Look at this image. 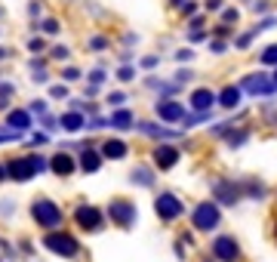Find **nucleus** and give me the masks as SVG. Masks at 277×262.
<instances>
[{"mask_svg":"<svg viewBox=\"0 0 277 262\" xmlns=\"http://www.w3.org/2000/svg\"><path fill=\"white\" fill-rule=\"evenodd\" d=\"M46 170V161L37 154H28V157H16V161H9L6 164V176L13 179V182H28L31 176H37Z\"/></svg>","mask_w":277,"mask_h":262,"instance_id":"1","label":"nucleus"},{"mask_svg":"<svg viewBox=\"0 0 277 262\" xmlns=\"http://www.w3.org/2000/svg\"><path fill=\"white\" fill-rule=\"evenodd\" d=\"M31 216H34V222H37L40 229H55V225H62V210L46 198L31 204Z\"/></svg>","mask_w":277,"mask_h":262,"instance_id":"2","label":"nucleus"},{"mask_svg":"<svg viewBox=\"0 0 277 262\" xmlns=\"http://www.w3.org/2000/svg\"><path fill=\"white\" fill-rule=\"evenodd\" d=\"M43 247L50 250V253H55V256H65V259H71V256L80 253V244L74 241L71 234H65V232H53V234H46V237H43Z\"/></svg>","mask_w":277,"mask_h":262,"instance_id":"3","label":"nucleus"},{"mask_svg":"<svg viewBox=\"0 0 277 262\" xmlns=\"http://www.w3.org/2000/svg\"><path fill=\"white\" fill-rule=\"evenodd\" d=\"M191 222H194V229H197V232H213L216 225L222 222V213H219V207H216V204L203 201V204H197V210H194Z\"/></svg>","mask_w":277,"mask_h":262,"instance_id":"4","label":"nucleus"},{"mask_svg":"<svg viewBox=\"0 0 277 262\" xmlns=\"http://www.w3.org/2000/svg\"><path fill=\"white\" fill-rule=\"evenodd\" d=\"M108 219L117 222L120 229H133L136 219H138V210H136V204H130V201H111L108 204Z\"/></svg>","mask_w":277,"mask_h":262,"instance_id":"5","label":"nucleus"},{"mask_svg":"<svg viewBox=\"0 0 277 262\" xmlns=\"http://www.w3.org/2000/svg\"><path fill=\"white\" fill-rule=\"evenodd\" d=\"M154 210H157V216H160V219H164V222H172V219H179V216H182V201L176 198V195H160L157 201H154Z\"/></svg>","mask_w":277,"mask_h":262,"instance_id":"6","label":"nucleus"},{"mask_svg":"<svg viewBox=\"0 0 277 262\" xmlns=\"http://www.w3.org/2000/svg\"><path fill=\"white\" fill-rule=\"evenodd\" d=\"M213 256L222 259V262H237L240 247H237L234 237H216V241H213Z\"/></svg>","mask_w":277,"mask_h":262,"instance_id":"7","label":"nucleus"},{"mask_svg":"<svg viewBox=\"0 0 277 262\" xmlns=\"http://www.w3.org/2000/svg\"><path fill=\"white\" fill-rule=\"evenodd\" d=\"M74 219H77V225H80L83 232H99V229H102V213H99L96 207H77Z\"/></svg>","mask_w":277,"mask_h":262,"instance_id":"8","label":"nucleus"},{"mask_svg":"<svg viewBox=\"0 0 277 262\" xmlns=\"http://www.w3.org/2000/svg\"><path fill=\"white\" fill-rule=\"evenodd\" d=\"M274 81H268L265 74H249L247 81H244V89H249V93H256V96H271L274 93Z\"/></svg>","mask_w":277,"mask_h":262,"instance_id":"9","label":"nucleus"},{"mask_svg":"<svg viewBox=\"0 0 277 262\" xmlns=\"http://www.w3.org/2000/svg\"><path fill=\"white\" fill-rule=\"evenodd\" d=\"M157 115H160V120L176 123V120L185 117V108L179 105V102H172V99H160V102H157Z\"/></svg>","mask_w":277,"mask_h":262,"instance_id":"10","label":"nucleus"},{"mask_svg":"<svg viewBox=\"0 0 277 262\" xmlns=\"http://www.w3.org/2000/svg\"><path fill=\"white\" fill-rule=\"evenodd\" d=\"M179 148H172V145H160V148H154V164L160 167V170H169V167H176L179 164Z\"/></svg>","mask_w":277,"mask_h":262,"instance_id":"11","label":"nucleus"},{"mask_svg":"<svg viewBox=\"0 0 277 262\" xmlns=\"http://www.w3.org/2000/svg\"><path fill=\"white\" fill-rule=\"evenodd\" d=\"M50 167H53V173H55V176H71V173H74V157L59 151V154H55L53 161H50Z\"/></svg>","mask_w":277,"mask_h":262,"instance_id":"12","label":"nucleus"},{"mask_svg":"<svg viewBox=\"0 0 277 262\" xmlns=\"http://www.w3.org/2000/svg\"><path fill=\"white\" fill-rule=\"evenodd\" d=\"M216 198L222 204H237L240 201V188L231 185V182H216Z\"/></svg>","mask_w":277,"mask_h":262,"instance_id":"13","label":"nucleus"},{"mask_svg":"<svg viewBox=\"0 0 277 262\" xmlns=\"http://www.w3.org/2000/svg\"><path fill=\"white\" fill-rule=\"evenodd\" d=\"M80 167H83V173H99L102 154L96 151V148H83V154H80Z\"/></svg>","mask_w":277,"mask_h":262,"instance_id":"14","label":"nucleus"},{"mask_svg":"<svg viewBox=\"0 0 277 262\" xmlns=\"http://www.w3.org/2000/svg\"><path fill=\"white\" fill-rule=\"evenodd\" d=\"M6 127H9V130H16V133H25V130L31 127L28 111H9V115H6Z\"/></svg>","mask_w":277,"mask_h":262,"instance_id":"15","label":"nucleus"},{"mask_svg":"<svg viewBox=\"0 0 277 262\" xmlns=\"http://www.w3.org/2000/svg\"><path fill=\"white\" fill-rule=\"evenodd\" d=\"M83 123H86V117L80 115V111H68V115H62V117H59V127H62V130H68V133H77L80 127H83Z\"/></svg>","mask_w":277,"mask_h":262,"instance_id":"16","label":"nucleus"},{"mask_svg":"<svg viewBox=\"0 0 277 262\" xmlns=\"http://www.w3.org/2000/svg\"><path fill=\"white\" fill-rule=\"evenodd\" d=\"M136 127L142 130L145 136H154V139H176V133H172V130H164V127H157V123H148V120H138Z\"/></svg>","mask_w":277,"mask_h":262,"instance_id":"17","label":"nucleus"},{"mask_svg":"<svg viewBox=\"0 0 277 262\" xmlns=\"http://www.w3.org/2000/svg\"><path fill=\"white\" fill-rule=\"evenodd\" d=\"M213 102H216V96L210 93V89H194V93H191V105L197 111H210Z\"/></svg>","mask_w":277,"mask_h":262,"instance_id":"18","label":"nucleus"},{"mask_svg":"<svg viewBox=\"0 0 277 262\" xmlns=\"http://www.w3.org/2000/svg\"><path fill=\"white\" fill-rule=\"evenodd\" d=\"M102 154L111 157V161H120V157H126V142H120V139H108L105 145H102Z\"/></svg>","mask_w":277,"mask_h":262,"instance_id":"19","label":"nucleus"},{"mask_svg":"<svg viewBox=\"0 0 277 262\" xmlns=\"http://www.w3.org/2000/svg\"><path fill=\"white\" fill-rule=\"evenodd\" d=\"M130 182H133V185H154V173H151V170H148V167H136L133 170V176H130Z\"/></svg>","mask_w":277,"mask_h":262,"instance_id":"20","label":"nucleus"},{"mask_svg":"<svg viewBox=\"0 0 277 262\" xmlns=\"http://www.w3.org/2000/svg\"><path fill=\"white\" fill-rule=\"evenodd\" d=\"M237 102H240V87H225L222 96H219V105L222 108H234Z\"/></svg>","mask_w":277,"mask_h":262,"instance_id":"21","label":"nucleus"},{"mask_svg":"<svg viewBox=\"0 0 277 262\" xmlns=\"http://www.w3.org/2000/svg\"><path fill=\"white\" fill-rule=\"evenodd\" d=\"M108 123H111L114 130H130V127H133V115H130L126 108H123V111H114Z\"/></svg>","mask_w":277,"mask_h":262,"instance_id":"22","label":"nucleus"},{"mask_svg":"<svg viewBox=\"0 0 277 262\" xmlns=\"http://www.w3.org/2000/svg\"><path fill=\"white\" fill-rule=\"evenodd\" d=\"M247 139H249V133H247V130H240V133H231V136H228V145H231V148H237V145H244Z\"/></svg>","mask_w":277,"mask_h":262,"instance_id":"23","label":"nucleus"},{"mask_svg":"<svg viewBox=\"0 0 277 262\" xmlns=\"http://www.w3.org/2000/svg\"><path fill=\"white\" fill-rule=\"evenodd\" d=\"M262 65H277V43L262 53Z\"/></svg>","mask_w":277,"mask_h":262,"instance_id":"24","label":"nucleus"},{"mask_svg":"<svg viewBox=\"0 0 277 262\" xmlns=\"http://www.w3.org/2000/svg\"><path fill=\"white\" fill-rule=\"evenodd\" d=\"M50 96H53V99H68V87H65V84L53 87V89H50Z\"/></svg>","mask_w":277,"mask_h":262,"instance_id":"25","label":"nucleus"},{"mask_svg":"<svg viewBox=\"0 0 277 262\" xmlns=\"http://www.w3.org/2000/svg\"><path fill=\"white\" fill-rule=\"evenodd\" d=\"M43 31L46 34H59V22H55V19H46L43 22Z\"/></svg>","mask_w":277,"mask_h":262,"instance_id":"26","label":"nucleus"},{"mask_svg":"<svg viewBox=\"0 0 277 262\" xmlns=\"http://www.w3.org/2000/svg\"><path fill=\"white\" fill-rule=\"evenodd\" d=\"M117 77H120V81H133V77H136V71H133L130 65H123L120 71H117Z\"/></svg>","mask_w":277,"mask_h":262,"instance_id":"27","label":"nucleus"},{"mask_svg":"<svg viewBox=\"0 0 277 262\" xmlns=\"http://www.w3.org/2000/svg\"><path fill=\"white\" fill-rule=\"evenodd\" d=\"M89 47H92V50H105V47H108V40H105V37H92V40H89Z\"/></svg>","mask_w":277,"mask_h":262,"instance_id":"28","label":"nucleus"},{"mask_svg":"<svg viewBox=\"0 0 277 262\" xmlns=\"http://www.w3.org/2000/svg\"><path fill=\"white\" fill-rule=\"evenodd\" d=\"M252 34H256V31H249V34H244V37H240V40H237V47H240V50H247V47H249V43H252Z\"/></svg>","mask_w":277,"mask_h":262,"instance_id":"29","label":"nucleus"},{"mask_svg":"<svg viewBox=\"0 0 277 262\" xmlns=\"http://www.w3.org/2000/svg\"><path fill=\"white\" fill-rule=\"evenodd\" d=\"M53 59H68V47H53Z\"/></svg>","mask_w":277,"mask_h":262,"instance_id":"30","label":"nucleus"},{"mask_svg":"<svg viewBox=\"0 0 277 262\" xmlns=\"http://www.w3.org/2000/svg\"><path fill=\"white\" fill-rule=\"evenodd\" d=\"M108 102H111V105H123L126 96H123V93H111V96H108Z\"/></svg>","mask_w":277,"mask_h":262,"instance_id":"31","label":"nucleus"},{"mask_svg":"<svg viewBox=\"0 0 277 262\" xmlns=\"http://www.w3.org/2000/svg\"><path fill=\"white\" fill-rule=\"evenodd\" d=\"M89 81H92V87H99L102 81H105V71H92V74H89Z\"/></svg>","mask_w":277,"mask_h":262,"instance_id":"32","label":"nucleus"},{"mask_svg":"<svg viewBox=\"0 0 277 262\" xmlns=\"http://www.w3.org/2000/svg\"><path fill=\"white\" fill-rule=\"evenodd\" d=\"M89 130H99V127H108V120H102V117H92L89 123H86Z\"/></svg>","mask_w":277,"mask_h":262,"instance_id":"33","label":"nucleus"},{"mask_svg":"<svg viewBox=\"0 0 277 262\" xmlns=\"http://www.w3.org/2000/svg\"><path fill=\"white\" fill-rule=\"evenodd\" d=\"M65 81H77V77H80V71H77V68H65Z\"/></svg>","mask_w":277,"mask_h":262,"instance_id":"34","label":"nucleus"},{"mask_svg":"<svg viewBox=\"0 0 277 262\" xmlns=\"http://www.w3.org/2000/svg\"><path fill=\"white\" fill-rule=\"evenodd\" d=\"M28 47H31V53H40V50H43V40H40V37H34Z\"/></svg>","mask_w":277,"mask_h":262,"instance_id":"35","label":"nucleus"},{"mask_svg":"<svg viewBox=\"0 0 277 262\" xmlns=\"http://www.w3.org/2000/svg\"><path fill=\"white\" fill-rule=\"evenodd\" d=\"M222 19H225V22H237V9H225Z\"/></svg>","mask_w":277,"mask_h":262,"instance_id":"36","label":"nucleus"},{"mask_svg":"<svg viewBox=\"0 0 277 262\" xmlns=\"http://www.w3.org/2000/svg\"><path fill=\"white\" fill-rule=\"evenodd\" d=\"M9 93H13V84H0V99H6Z\"/></svg>","mask_w":277,"mask_h":262,"instance_id":"37","label":"nucleus"},{"mask_svg":"<svg viewBox=\"0 0 277 262\" xmlns=\"http://www.w3.org/2000/svg\"><path fill=\"white\" fill-rule=\"evenodd\" d=\"M9 139H19V133H16V130H9V133H0V142H9Z\"/></svg>","mask_w":277,"mask_h":262,"instance_id":"38","label":"nucleus"},{"mask_svg":"<svg viewBox=\"0 0 277 262\" xmlns=\"http://www.w3.org/2000/svg\"><path fill=\"white\" fill-rule=\"evenodd\" d=\"M210 50H213V53H225V43H222V40H213Z\"/></svg>","mask_w":277,"mask_h":262,"instance_id":"39","label":"nucleus"},{"mask_svg":"<svg viewBox=\"0 0 277 262\" xmlns=\"http://www.w3.org/2000/svg\"><path fill=\"white\" fill-rule=\"evenodd\" d=\"M31 111H37V115H43V111H46V102H34V105H31Z\"/></svg>","mask_w":277,"mask_h":262,"instance_id":"40","label":"nucleus"},{"mask_svg":"<svg viewBox=\"0 0 277 262\" xmlns=\"http://www.w3.org/2000/svg\"><path fill=\"white\" fill-rule=\"evenodd\" d=\"M194 9H197L194 3H185V6H182V13H185V16H194Z\"/></svg>","mask_w":277,"mask_h":262,"instance_id":"41","label":"nucleus"},{"mask_svg":"<svg viewBox=\"0 0 277 262\" xmlns=\"http://www.w3.org/2000/svg\"><path fill=\"white\" fill-rule=\"evenodd\" d=\"M222 6V0H206V9H219Z\"/></svg>","mask_w":277,"mask_h":262,"instance_id":"42","label":"nucleus"},{"mask_svg":"<svg viewBox=\"0 0 277 262\" xmlns=\"http://www.w3.org/2000/svg\"><path fill=\"white\" fill-rule=\"evenodd\" d=\"M6 56H9V50H6V47H0V59H6Z\"/></svg>","mask_w":277,"mask_h":262,"instance_id":"43","label":"nucleus"},{"mask_svg":"<svg viewBox=\"0 0 277 262\" xmlns=\"http://www.w3.org/2000/svg\"><path fill=\"white\" fill-rule=\"evenodd\" d=\"M6 179V167H0V182H3Z\"/></svg>","mask_w":277,"mask_h":262,"instance_id":"44","label":"nucleus"},{"mask_svg":"<svg viewBox=\"0 0 277 262\" xmlns=\"http://www.w3.org/2000/svg\"><path fill=\"white\" fill-rule=\"evenodd\" d=\"M274 84H277V74H274Z\"/></svg>","mask_w":277,"mask_h":262,"instance_id":"45","label":"nucleus"}]
</instances>
